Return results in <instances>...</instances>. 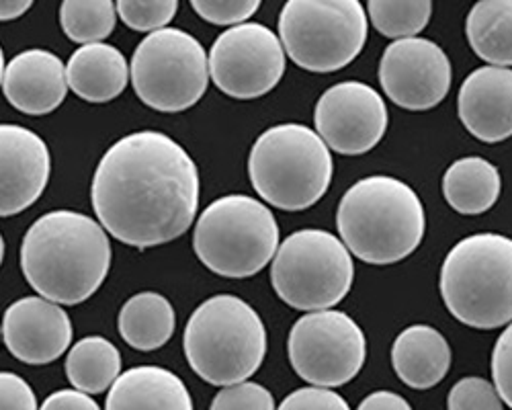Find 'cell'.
Instances as JSON below:
<instances>
[{
    "mask_svg": "<svg viewBox=\"0 0 512 410\" xmlns=\"http://www.w3.org/2000/svg\"><path fill=\"white\" fill-rule=\"evenodd\" d=\"M31 5V0H5V3L0 5V17H3V21H13L25 15L31 9Z\"/></svg>",
    "mask_w": 512,
    "mask_h": 410,
    "instance_id": "8d00e7d4",
    "label": "cell"
},
{
    "mask_svg": "<svg viewBox=\"0 0 512 410\" xmlns=\"http://www.w3.org/2000/svg\"><path fill=\"white\" fill-rule=\"evenodd\" d=\"M111 269V240L91 216L58 210L33 222L21 242V271L54 304L76 306L99 292Z\"/></svg>",
    "mask_w": 512,
    "mask_h": 410,
    "instance_id": "7a4b0ae2",
    "label": "cell"
},
{
    "mask_svg": "<svg viewBox=\"0 0 512 410\" xmlns=\"http://www.w3.org/2000/svg\"><path fill=\"white\" fill-rule=\"evenodd\" d=\"M177 0H119L117 15L134 31L156 33L177 17Z\"/></svg>",
    "mask_w": 512,
    "mask_h": 410,
    "instance_id": "83f0119b",
    "label": "cell"
},
{
    "mask_svg": "<svg viewBox=\"0 0 512 410\" xmlns=\"http://www.w3.org/2000/svg\"><path fill=\"white\" fill-rule=\"evenodd\" d=\"M334 173L330 148L302 123H279L254 142L248 156V177L269 205L302 212L328 191Z\"/></svg>",
    "mask_w": 512,
    "mask_h": 410,
    "instance_id": "8992f818",
    "label": "cell"
},
{
    "mask_svg": "<svg viewBox=\"0 0 512 410\" xmlns=\"http://www.w3.org/2000/svg\"><path fill=\"white\" fill-rule=\"evenodd\" d=\"M211 80L224 95L250 101L271 93L285 72L281 39L261 23L230 27L209 52Z\"/></svg>",
    "mask_w": 512,
    "mask_h": 410,
    "instance_id": "7c38bea8",
    "label": "cell"
},
{
    "mask_svg": "<svg viewBox=\"0 0 512 410\" xmlns=\"http://www.w3.org/2000/svg\"><path fill=\"white\" fill-rule=\"evenodd\" d=\"M336 228L351 255L363 263L394 265L420 246L426 230L424 205L396 177H365L340 199Z\"/></svg>",
    "mask_w": 512,
    "mask_h": 410,
    "instance_id": "3957f363",
    "label": "cell"
},
{
    "mask_svg": "<svg viewBox=\"0 0 512 410\" xmlns=\"http://www.w3.org/2000/svg\"><path fill=\"white\" fill-rule=\"evenodd\" d=\"M451 347L429 324H414L402 331L392 345L396 376L414 390H429L445 380L451 369Z\"/></svg>",
    "mask_w": 512,
    "mask_h": 410,
    "instance_id": "ffe728a7",
    "label": "cell"
},
{
    "mask_svg": "<svg viewBox=\"0 0 512 410\" xmlns=\"http://www.w3.org/2000/svg\"><path fill=\"white\" fill-rule=\"evenodd\" d=\"M277 410H351V406L338 392L312 386L291 392Z\"/></svg>",
    "mask_w": 512,
    "mask_h": 410,
    "instance_id": "1f68e13d",
    "label": "cell"
},
{
    "mask_svg": "<svg viewBox=\"0 0 512 410\" xmlns=\"http://www.w3.org/2000/svg\"><path fill=\"white\" fill-rule=\"evenodd\" d=\"M367 13L359 0H289L279 15L287 56L308 72L349 66L365 48Z\"/></svg>",
    "mask_w": 512,
    "mask_h": 410,
    "instance_id": "9c48e42d",
    "label": "cell"
},
{
    "mask_svg": "<svg viewBox=\"0 0 512 410\" xmlns=\"http://www.w3.org/2000/svg\"><path fill=\"white\" fill-rule=\"evenodd\" d=\"M453 66L435 41L410 37L392 41L379 62V85L388 99L408 111H429L451 91Z\"/></svg>",
    "mask_w": 512,
    "mask_h": 410,
    "instance_id": "5bb4252c",
    "label": "cell"
},
{
    "mask_svg": "<svg viewBox=\"0 0 512 410\" xmlns=\"http://www.w3.org/2000/svg\"><path fill=\"white\" fill-rule=\"evenodd\" d=\"M50 150L35 132L0 126V214L17 216L41 197L50 181Z\"/></svg>",
    "mask_w": 512,
    "mask_h": 410,
    "instance_id": "2e32d148",
    "label": "cell"
},
{
    "mask_svg": "<svg viewBox=\"0 0 512 410\" xmlns=\"http://www.w3.org/2000/svg\"><path fill=\"white\" fill-rule=\"evenodd\" d=\"M0 410H37L31 386L17 374H0Z\"/></svg>",
    "mask_w": 512,
    "mask_h": 410,
    "instance_id": "836d02e7",
    "label": "cell"
},
{
    "mask_svg": "<svg viewBox=\"0 0 512 410\" xmlns=\"http://www.w3.org/2000/svg\"><path fill=\"white\" fill-rule=\"evenodd\" d=\"M68 87L89 103L117 99L132 78V66L111 44H91L76 50L66 64Z\"/></svg>",
    "mask_w": 512,
    "mask_h": 410,
    "instance_id": "44dd1931",
    "label": "cell"
},
{
    "mask_svg": "<svg viewBox=\"0 0 512 410\" xmlns=\"http://www.w3.org/2000/svg\"><path fill=\"white\" fill-rule=\"evenodd\" d=\"M355 263L347 244L318 228L287 236L273 259L271 283L277 296L302 312H322L351 292Z\"/></svg>",
    "mask_w": 512,
    "mask_h": 410,
    "instance_id": "ba28073f",
    "label": "cell"
},
{
    "mask_svg": "<svg viewBox=\"0 0 512 410\" xmlns=\"http://www.w3.org/2000/svg\"><path fill=\"white\" fill-rule=\"evenodd\" d=\"M105 410H193L185 382L158 365L125 369L111 386Z\"/></svg>",
    "mask_w": 512,
    "mask_h": 410,
    "instance_id": "d6986e66",
    "label": "cell"
},
{
    "mask_svg": "<svg viewBox=\"0 0 512 410\" xmlns=\"http://www.w3.org/2000/svg\"><path fill=\"white\" fill-rule=\"evenodd\" d=\"M209 76V56L183 29L166 27L150 33L132 56L134 91L154 111L191 109L205 95Z\"/></svg>",
    "mask_w": 512,
    "mask_h": 410,
    "instance_id": "30bf717a",
    "label": "cell"
},
{
    "mask_svg": "<svg viewBox=\"0 0 512 410\" xmlns=\"http://www.w3.org/2000/svg\"><path fill=\"white\" fill-rule=\"evenodd\" d=\"M191 7L195 13L211 25H244L261 9L259 0H193Z\"/></svg>",
    "mask_w": 512,
    "mask_h": 410,
    "instance_id": "f546056e",
    "label": "cell"
},
{
    "mask_svg": "<svg viewBox=\"0 0 512 410\" xmlns=\"http://www.w3.org/2000/svg\"><path fill=\"white\" fill-rule=\"evenodd\" d=\"M64 369L74 390L101 394L121 376V353L105 337H84L68 351Z\"/></svg>",
    "mask_w": 512,
    "mask_h": 410,
    "instance_id": "d4e9b609",
    "label": "cell"
},
{
    "mask_svg": "<svg viewBox=\"0 0 512 410\" xmlns=\"http://www.w3.org/2000/svg\"><path fill=\"white\" fill-rule=\"evenodd\" d=\"M447 310L480 331L512 322V238L494 232L459 240L441 267Z\"/></svg>",
    "mask_w": 512,
    "mask_h": 410,
    "instance_id": "5b68a950",
    "label": "cell"
},
{
    "mask_svg": "<svg viewBox=\"0 0 512 410\" xmlns=\"http://www.w3.org/2000/svg\"><path fill=\"white\" fill-rule=\"evenodd\" d=\"M99 224L119 242L152 249L183 236L199 208V171L189 152L162 132L117 140L91 185Z\"/></svg>",
    "mask_w": 512,
    "mask_h": 410,
    "instance_id": "6da1fadb",
    "label": "cell"
},
{
    "mask_svg": "<svg viewBox=\"0 0 512 410\" xmlns=\"http://www.w3.org/2000/svg\"><path fill=\"white\" fill-rule=\"evenodd\" d=\"M369 19L373 27L390 39L416 37L429 25L433 15L431 0H369Z\"/></svg>",
    "mask_w": 512,
    "mask_h": 410,
    "instance_id": "4316f807",
    "label": "cell"
},
{
    "mask_svg": "<svg viewBox=\"0 0 512 410\" xmlns=\"http://www.w3.org/2000/svg\"><path fill=\"white\" fill-rule=\"evenodd\" d=\"M287 353L293 372L304 382L332 390L359 376L367 357V339L345 312H310L291 326Z\"/></svg>",
    "mask_w": 512,
    "mask_h": 410,
    "instance_id": "8fae6325",
    "label": "cell"
},
{
    "mask_svg": "<svg viewBox=\"0 0 512 410\" xmlns=\"http://www.w3.org/2000/svg\"><path fill=\"white\" fill-rule=\"evenodd\" d=\"M357 410H412V406L396 392L379 390L369 394Z\"/></svg>",
    "mask_w": 512,
    "mask_h": 410,
    "instance_id": "d590c367",
    "label": "cell"
},
{
    "mask_svg": "<svg viewBox=\"0 0 512 410\" xmlns=\"http://www.w3.org/2000/svg\"><path fill=\"white\" fill-rule=\"evenodd\" d=\"M177 314L162 294L142 292L127 300L117 316L121 339L136 351H156L175 335Z\"/></svg>",
    "mask_w": 512,
    "mask_h": 410,
    "instance_id": "603a6c76",
    "label": "cell"
},
{
    "mask_svg": "<svg viewBox=\"0 0 512 410\" xmlns=\"http://www.w3.org/2000/svg\"><path fill=\"white\" fill-rule=\"evenodd\" d=\"M60 23L76 44H103L117 25V5L111 0H64Z\"/></svg>",
    "mask_w": 512,
    "mask_h": 410,
    "instance_id": "484cf974",
    "label": "cell"
},
{
    "mask_svg": "<svg viewBox=\"0 0 512 410\" xmlns=\"http://www.w3.org/2000/svg\"><path fill=\"white\" fill-rule=\"evenodd\" d=\"M183 349L201 380L228 388L259 372L267 353V328L248 302L220 294L195 308L185 326Z\"/></svg>",
    "mask_w": 512,
    "mask_h": 410,
    "instance_id": "277c9868",
    "label": "cell"
},
{
    "mask_svg": "<svg viewBox=\"0 0 512 410\" xmlns=\"http://www.w3.org/2000/svg\"><path fill=\"white\" fill-rule=\"evenodd\" d=\"M492 378L502 398L512 408V322L498 337L492 351Z\"/></svg>",
    "mask_w": 512,
    "mask_h": 410,
    "instance_id": "d6a6232c",
    "label": "cell"
},
{
    "mask_svg": "<svg viewBox=\"0 0 512 410\" xmlns=\"http://www.w3.org/2000/svg\"><path fill=\"white\" fill-rule=\"evenodd\" d=\"M39 410H101V406L80 390H58L41 402Z\"/></svg>",
    "mask_w": 512,
    "mask_h": 410,
    "instance_id": "e575fe53",
    "label": "cell"
},
{
    "mask_svg": "<svg viewBox=\"0 0 512 410\" xmlns=\"http://www.w3.org/2000/svg\"><path fill=\"white\" fill-rule=\"evenodd\" d=\"M463 128L484 144L512 136V70L482 66L467 74L457 95Z\"/></svg>",
    "mask_w": 512,
    "mask_h": 410,
    "instance_id": "e0dca14e",
    "label": "cell"
},
{
    "mask_svg": "<svg viewBox=\"0 0 512 410\" xmlns=\"http://www.w3.org/2000/svg\"><path fill=\"white\" fill-rule=\"evenodd\" d=\"M465 35L490 66H512V0H480L467 15Z\"/></svg>",
    "mask_w": 512,
    "mask_h": 410,
    "instance_id": "cb8c5ba5",
    "label": "cell"
},
{
    "mask_svg": "<svg viewBox=\"0 0 512 410\" xmlns=\"http://www.w3.org/2000/svg\"><path fill=\"white\" fill-rule=\"evenodd\" d=\"M279 226L265 203L250 195L211 201L193 232L197 259L216 275L244 279L261 273L279 251Z\"/></svg>",
    "mask_w": 512,
    "mask_h": 410,
    "instance_id": "52a82bcc",
    "label": "cell"
},
{
    "mask_svg": "<svg viewBox=\"0 0 512 410\" xmlns=\"http://www.w3.org/2000/svg\"><path fill=\"white\" fill-rule=\"evenodd\" d=\"M209 410H277L273 394L254 382L222 388L211 402Z\"/></svg>",
    "mask_w": 512,
    "mask_h": 410,
    "instance_id": "4dcf8cb0",
    "label": "cell"
},
{
    "mask_svg": "<svg viewBox=\"0 0 512 410\" xmlns=\"http://www.w3.org/2000/svg\"><path fill=\"white\" fill-rule=\"evenodd\" d=\"M500 191V171L482 156L455 160L443 177V195L447 203L463 216H478L492 210Z\"/></svg>",
    "mask_w": 512,
    "mask_h": 410,
    "instance_id": "7402d4cb",
    "label": "cell"
},
{
    "mask_svg": "<svg viewBox=\"0 0 512 410\" xmlns=\"http://www.w3.org/2000/svg\"><path fill=\"white\" fill-rule=\"evenodd\" d=\"M447 410H502V398L488 380L469 376L451 388Z\"/></svg>",
    "mask_w": 512,
    "mask_h": 410,
    "instance_id": "f1b7e54d",
    "label": "cell"
},
{
    "mask_svg": "<svg viewBox=\"0 0 512 410\" xmlns=\"http://www.w3.org/2000/svg\"><path fill=\"white\" fill-rule=\"evenodd\" d=\"M68 312L41 296L13 302L3 318V341L9 353L27 365H48L72 343Z\"/></svg>",
    "mask_w": 512,
    "mask_h": 410,
    "instance_id": "9a60e30c",
    "label": "cell"
},
{
    "mask_svg": "<svg viewBox=\"0 0 512 410\" xmlns=\"http://www.w3.org/2000/svg\"><path fill=\"white\" fill-rule=\"evenodd\" d=\"M68 89L64 62L48 50L21 52L3 68L5 99L27 115L56 111L64 103Z\"/></svg>",
    "mask_w": 512,
    "mask_h": 410,
    "instance_id": "ac0fdd59",
    "label": "cell"
},
{
    "mask_svg": "<svg viewBox=\"0 0 512 410\" xmlns=\"http://www.w3.org/2000/svg\"><path fill=\"white\" fill-rule=\"evenodd\" d=\"M388 121L386 101L359 80L330 87L314 109L318 136L343 156H361L373 150L386 136Z\"/></svg>",
    "mask_w": 512,
    "mask_h": 410,
    "instance_id": "4fadbf2b",
    "label": "cell"
}]
</instances>
